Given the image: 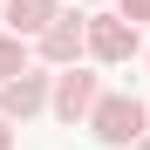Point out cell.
<instances>
[{"label": "cell", "instance_id": "277c9868", "mask_svg": "<svg viewBox=\"0 0 150 150\" xmlns=\"http://www.w3.org/2000/svg\"><path fill=\"white\" fill-rule=\"evenodd\" d=\"M34 55H41L48 68H62V62H82V14H62V7H55V21L34 34Z\"/></svg>", "mask_w": 150, "mask_h": 150}, {"label": "cell", "instance_id": "30bf717a", "mask_svg": "<svg viewBox=\"0 0 150 150\" xmlns=\"http://www.w3.org/2000/svg\"><path fill=\"white\" fill-rule=\"evenodd\" d=\"M123 150H150V130H143V137H137V143H123Z\"/></svg>", "mask_w": 150, "mask_h": 150}, {"label": "cell", "instance_id": "ba28073f", "mask_svg": "<svg viewBox=\"0 0 150 150\" xmlns=\"http://www.w3.org/2000/svg\"><path fill=\"white\" fill-rule=\"evenodd\" d=\"M116 14L123 21H150V0H116Z\"/></svg>", "mask_w": 150, "mask_h": 150}, {"label": "cell", "instance_id": "7a4b0ae2", "mask_svg": "<svg viewBox=\"0 0 150 150\" xmlns=\"http://www.w3.org/2000/svg\"><path fill=\"white\" fill-rule=\"evenodd\" d=\"M137 21H123V14H82V55H96V62H130L137 55Z\"/></svg>", "mask_w": 150, "mask_h": 150}, {"label": "cell", "instance_id": "6da1fadb", "mask_svg": "<svg viewBox=\"0 0 150 150\" xmlns=\"http://www.w3.org/2000/svg\"><path fill=\"white\" fill-rule=\"evenodd\" d=\"M82 123H89V130L103 137L109 150H123V143H137V137H143V123H150V109L137 103V96H96Z\"/></svg>", "mask_w": 150, "mask_h": 150}, {"label": "cell", "instance_id": "9c48e42d", "mask_svg": "<svg viewBox=\"0 0 150 150\" xmlns=\"http://www.w3.org/2000/svg\"><path fill=\"white\" fill-rule=\"evenodd\" d=\"M0 150H14V123L7 116H0Z\"/></svg>", "mask_w": 150, "mask_h": 150}, {"label": "cell", "instance_id": "5b68a950", "mask_svg": "<svg viewBox=\"0 0 150 150\" xmlns=\"http://www.w3.org/2000/svg\"><path fill=\"white\" fill-rule=\"evenodd\" d=\"M41 109H48V75L21 68V75L0 82V116H7V123H28V116H41Z\"/></svg>", "mask_w": 150, "mask_h": 150}, {"label": "cell", "instance_id": "52a82bcc", "mask_svg": "<svg viewBox=\"0 0 150 150\" xmlns=\"http://www.w3.org/2000/svg\"><path fill=\"white\" fill-rule=\"evenodd\" d=\"M28 55H34V48H28V34H0V82L28 68Z\"/></svg>", "mask_w": 150, "mask_h": 150}, {"label": "cell", "instance_id": "8992f818", "mask_svg": "<svg viewBox=\"0 0 150 150\" xmlns=\"http://www.w3.org/2000/svg\"><path fill=\"white\" fill-rule=\"evenodd\" d=\"M7 7V34H41L55 21V0H0Z\"/></svg>", "mask_w": 150, "mask_h": 150}, {"label": "cell", "instance_id": "3957f363", "mask_svg": "<svg viewBox=\"0 0 150 150\" xmlns=\"http://www.w3.org/2000/svg\"><path fill=\"white\" fill-rule=\"evenodd\" d=\"M96 96H103V82H96V75H89L82 62H62L55 75H48V109H55L62 123H82Z\"/></svg>", "mask_w": 150, "mask_h": 150}]
</instances>
